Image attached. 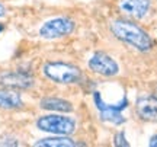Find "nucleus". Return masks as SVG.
<instances>
[{
    "instance_id": "obj_1",
    "label": "nucleus",
    "mask_w": 157,
    "mask_h": 147,
    "mask_svg": "<svg viewBox=\"0 0 157 147\" xmlns=\"http://www.w3.org/2000/svg\"><path fill=\"white\" fill-rule=\"evenodd\" d=\"M111 31L118 40L132 45L138 51H148L153 47V41L144 29L134 22L125 19H117L111 23Z\"/></svg>"
},
{
    "instance_id": "obj_2",
    "label": "nucleus",
    "mask_w": 157,
    "mask_h": 147,
    "mask_svg": "<svg viewBox=\"0 0 157 147\" xmlns=\"http://www.w3.org/2000/svg\"><path fill=\"white\" fill-rule=\"evenodd\" d=\"M44 74L50 80L60 85L77 83L82 79V70L70 63L50 61L44 66Z\"/></svg>"
},
{
    "instance_id": "obj_3",
    "label": "nucleus",
    "mask_w": 157,
    "mask_h": 147,
    "mask_svg": "<svg viewBox=\"0 0 157 147\" xmlns=\"http://www.w3.org/2000/svg\"><path fill=\"white\" fill-rule=\"evenodd\" d=\"M36 127L45 133H51L57 136H70L76 130V121L64 115H45L38 118Z\"/></svg>"
},
{
    "instance_id": "obj_4",
    "label": "nucleus",
    "mask_w": 157,
    "mask_h": 147,
    "mask_svg": "<svg viewBox=\"0 0 157 147\" xmlns=\"http://www.w3.org/2000/svg\"><path fill=\"white\" fill-rule=\"evenodd\" d=\"M93 98H95V103L98 109H99V114H101V119L102 121H108V122H112L115 125H119L125 122V118L122 117L121 111L127 108L128 105V101L127 98L124 96L122 99L117 103H106L103 101V98L101 96L99 92H95L93 93Z\"/></svg>"
},
{
    "instance_id": "obj_5",
    "label": "nucleus",
    "mask_w": 157,
    "mask_h": 147,
    "mask_svg": "<svg viewBox=\"0 0 157 147\" xmlns=\"http://www.w3.org/2000/svg\"><path fill=\"white\" fill-rule=\"evenodd\" d=\"M74 22L70 17H56L51 19L48 22H45L41 29L39 35L45 40H54V38H61L67 37L74 31Z\"/></svg>"
},
{
    "instance_id": "obj_6",
    "label": "nucleus",
    "mask_w": 157,
    "mask_h": 147,
    "mask_svg": "<svg viewBox=\"0 0 157 147\" xmlns=\"http://www.w3.org/2000/svg\"><path fill=\"white\" fill-rule=\"evenodd\" d=\"M89 68L96 74H101L103 77H112L117 76L119 72L117 61L112 57H109L105 52H96L90 57L89 60Z\"/></svg>"
},
{
    "instance_id": "obj_7",
    "label": "nucleus",
    "mask_w": 157,
    "mask_h": 147,
    "mask_svg": "<svg viewBox=\"0 0 157 147\" xmlns=\"http://www.w3.org/2000/svg\"><path fill=\"white\" fill-rule=\"evenodd\" d=\"M0 85L10 89H29L34 86V79L23 72H9L0 76Z\"/></svg>"
},
{
    "instance_id": "obj_8",
    "label": "nucleus",
    "mask_w": 157,
    "mask_h": 147,
    "mask_svg": "<svg viewBox=\"0 0 157 147\" xmlns=\"http://www.w3.org/2000/svg\"><path fill=\"white\" fill-rule=\"evenodd\" d=\"M119 9L128 16L141 19L146 16L150 9V0H121Z\"/></svg>"
},
{
    "instance_id": "obj_9",
    "label": "nucleus",
    "mask_w": 157,
    "mask_h": 147,
    "mask_svg": "<svg viewBox=\"0 0 157 147\" xmlns=\"http://www.w3.org/2000/svg\"><path fill=\"white\" fill-rule=\"evenodd\" d=\"M137 114L146 121H157V99L154 96H141L137 101Z\"/></svg>"
},
{
    "instance_id": "obj_10",
    "label": "nucleus",
    "mask_w": 157,
    "mask_h": 147,
    "mask_svg": "<svg viewBox=\"0 0 157 147\" xmlns=\"http://www.w3.org/2000/svg\"><path fill=\"white\" fill-rule=\"evenodd\" d=\"M22 106V98L15 89H0V109H17Z\"/></svg>"
},
{
    "instance_id": "obj_11",
    "label": "nucleus",
    "mask_w": 157,
    "mask_h": 147,
    "mask_svg": "<svg viewBox=\"0 0 157 147\" xmlns=\"http://www.w3.org/2000/svg\"><path fill=\"white\" fill-rule=\"evenodd\" d=\"M41 108L47 111H54V112H71L73 105L66 99L60 98H44L41 101Z\"/></svg>"
},
{
    "instance_id": "obj_12",
    "label": "nucleus",
    "mask_w": 157,
    "mask_h": 147,
    "mask_svg": "<svg viewBox=\"0 0 157 147\" xmlns=\"http://www.w3.org/2000/svg\"><path fill=\"white\" fill-rule=\"evenodd\" d=\"M36 147H74L78 146V143L74 140L68 138V137H51V138H42L39 141L35 143Z\"/></svg>"
},
{
    "instance_id": "obj_13",
    "label": "nucleus",
    "mask_w": 157,
    "mask_h": 147,
    "mask_svg": "<svg viewBox=\"0 0 157 147\" xmlns=\"http://www.w3.org/2000/svg\"><path fill=\"white\" fill-rule=\"evenodd\" d=\"M115 146L118 147H128L129 146V143L127 141V138H125V134H124V131H121V133H118L117 136H115Z\"/></svg>"
},
{
    "instance_id": "obj_14",
    "label": "nucleus",
    "mask_w": 157,
    "mask_h": 147,
    "mask_svg": "<svg viewBox=\"0 0 157 147\" xmlns=\"http://www.w3.org/2000/svg\"><path fill=\"white\" fill-rule=\"evenodd\" d=\"M148 144H150V147H157V134L150 138V143H148Z\"/></svg>"
},
{
    "instance_id": "obj_15",
    "label": "nucleus",
    "mask_w": 157,
    "mask_h": 147,
    "mask_svg": "<svg viewBox=\"0 0 157 147\" xmlns=\"http://www.w3.org/2000/svg\"><path fill=\"white\" fill-rule=\"evenodd\" d=\"M5 13H6V9H5V6L0 3V17L2 16H5Z\"/></svg>"
},
{
    "instance_id": "obj_16",
    "label": "nucleus",
    "mask_w": 157,
    "mask_h": 147,
    "mask_svg": "<svg viewBox=\"0 0 157 147\" xmlns=\"http://www.w3.org/2000/svg\"><path fill=\"white\" fill-rule=\"evenodd\" d=\"M153 96H154V98H156V99H157V89H156V91H154V93H153Z\"/></svg>"
},
{
    "instance_id": "obj_17",
    "label": "nucleus",
    "mask_w": 157,
    "mask_h": 147,
    "mask_svg": "<svg viewBox=\"0 0 157 147\" xmlns=\"http://www.w3.org/2000/svg\"><path fill=\"white\" fill-rule=\"evenodd\" d=\"M3 29H5V26H3V25H2V23H0V32H2V31H3Z\"/></svg>"
}]
</instances>
